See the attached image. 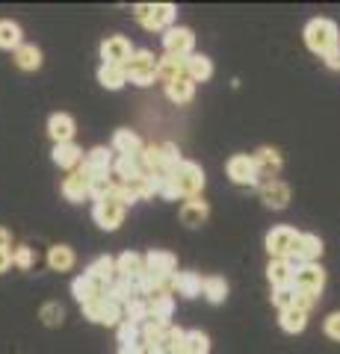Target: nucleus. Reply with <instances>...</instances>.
<instances>
[{
	"mask_svg": "<svg viewBox=\"0 0 340 354\" xmlns=\"http://www.w3.org/2000/svg\"><path fill=\"white\" fill-rule=\"evenodd\" d=\"M21 27L15 24V21H0V48L3 50H15L21 48Z\"/></svg>",
	"mask_w": 340,
	"mask_h": 354,
	"instance_id": "a19ab883",
	"label": "nucleus"
},
{
	"mask_svg": "<svg viewBox=\"0 0 340 354\" xmlns=\"http://www.w3.org/2000/svg\"><path fill=\"white\" fill-rule=\"evenodd\" d=\"M293 295H296L293 283L290 286H276V290H272V304H276L278 310H287V307H293Z\"/></svg>",
	"mask_w": 340,
	"mask_h": 354,
	"instance_id": "de8ad7c7",
	"label": "nucleus"
},
{
	"mask_svg": "<svg viewBox=\"0 0 340 354\" xmlns=\"http://www.w3.org/2000/svg\"><path fill=\"white\" fill-rule=\"evenodd\" d=\"M113 171L118 174V183H134V180H139L142 174V162H139V153L136 157H118L116 162H113Z\"/></svg>",
	"mask_w": 340,
	"mask_h": 354,
	"instance_id": "cd10ccee",
	"label": "nucleus"
},
{
	"mask_svg": "<svg viewBox=\"0 0 340 354\" xmlns=\"http://www.w3.org/2000/svg\"><path fill=\"white\" fill-rule=\"evenodd\" d=\"M290 257H296L299 263H316V260L323 257V239L316 236V234H299Z\"/></svg>",
	"mask_w": 340,
	"mask_h": 354,
	"instance_id": "f3484780",
	"label": "nucleus"
},
{
	"mask_svg": "<svg viewBox=\"0 0 340 354\" xmlns=\"http://www.w3.org/2000/svg\"><path fill=\"white\" fill-rule=\"evenodd\" d=\"M48 266L53 272H69L74 266V251L69 245H53L48 251Z\"/></svg>",
	"mask_w": 340,
	"mask_h": 354,
	"instance_id": "4c0bfd02",
	"label": "nucleus"
},
{
	"mask_svg": "<svg viewBox=\"0 0 340 354\" xmlns=\"http://www.w3.org/2000/svg\"><path fill=\"white\" fill-rule=\"evenodd\" d=\"M74 133H78V124L69 113H53L48 118V136L53 139V145H62V142H74Z\"/></svg>",
	"mask_w": 340,
	"mask_h": 354,
	"instance_id": "dca6fc26",
	"label": "nucleus"
},
{
	"mask_svg": "<svg viewBox=\"0 0 340 354\" xmlns=\"http://www.w3.org/2000/svg\"><path fill=\"white\" fill-rule=\"evenodd\" d=\"M207 216H211V207H207L204 201H199V198H190L184 207H181V221L186 227H202Z\"/></svg>",
	"mask_w": 340,
	"mask_h": 354,
	"instance_id": "b1692460",
	"label": "nucleus"
},
{
	"mask_svg": "<svg viewBox=\"0 0 340 354\" xmlns=\"http://www.w3.org/2000/svg\"><path fill=\"white\" fill-rule=\"evenodd\" d=\"M98 83L109 92H116V88H122L127 83L125 77V68H118V65H101V71H98Z\"/></svg>",
	"mask_w": 340,
	"mask_h": 354,
	"instance_id": "e433bc0d",
	"label": "nucleus"
},
{
	"mask_svg": "<svg viewBox=\"0 0 340 354\" xmlns=\"http://www.w3.org/2000/svg\"><path fill=\"white\" fill-rule=\"evenodd\" d=\"M202 295L211 304H222L228 298V281L219 278V274H211V278H202Z\"/></svg>",
	"mask_w": 340,
	"mask_h": 354,
	"instance_id": "7c9ffc66",
	"label": "nucleus"
},
{
	"mask_svg": "<svg viewBox=\"0 0 340 354\" xmlns=\"http://www.w3.org/2000/svg\"><path fill=\"white\" fill-rule=\"evenodd\" d=\"M325 286V272L323 266L316 263H305L293 272V290H302V292H311V295H320Z\"/></svg>",
	"mask_w": 340,
	"mask_h": 354,
	"instance_id": "1a4fd4ad",
	"label": "nucleus"
},
{
	"mask_svg": "<svg viewBox=\"0 0 340 354\" xmlns=\"http://www.w3.org/2000/svg\"><path fill=\"white\" fill-rule=\"evenodd\" d=\"M130 57H134V48H130V41L125 36H107L101 41V59H104V65H118V68H125Z\"/></svg>",
	"mask_w": 340,
	"mask_h": 354,
	"instance_id": "9b49d317",
	"label": "nucleus"
},
{
	"mask_svg": "<svg viewBox=\"0 0 340 354\" xmlns=\"http://www.w3.org/2000/svg\"><path fill=\"white\" fill-rule=\"evenodd\" d=\"M71 295H74V301L83 307V304L95 301V298H101L104 295V286L95 283L89 274H80V278H74V283H71Z\"/></svg>",
	"mask_w": 340,
	"mask_h": 354,
	"instance_id": "aec40b11",
	"label": "nucleus"
},
{
	"mask_svg": "<svg viewBox=\"0 0 340 354\" xmlns=\"http://www.w3.org/2000/svg\"><path fill=\"white\" fill-rule=\"evenodd\" d=\"M148 316L154 319V322L169 325V319L175 316V298L169 292H154L148 298Z\"/></svg>",
	"mask_w": 340,
	"mask_h": 354,
	"instance_id": "412c9836",
	"label": "nucleus"
},
{
	"mask_svg": "<svg viewBox=\"0 0 340 354\" xmlns=\"http://www.w3.org/2000/svg\"><path fill=\"white\" fill-rule=\"evenodd\" d=\"M184 351L186 354H211V337H207L204 330H186Z\"/></svg>",
	"mask_w": 340,
	"mask_h": 354,
	"instance_id": "ea45409f",
	"label": "nucleus"
},
{
	"mask_svg": "<svg viewBox=\"0 0 340 354\" xmlns=\"http://www.w3.org/2000/svg\"><path fill=\"white\" fill-rule=\"evenodd\" d=\"M163 48H166V57H178V59L193 57V48H195L193 30L190 27H169L166 36H163Z\"/></svg>",
	"mask_w": 340,
	"mask_h": 354,
	"instance_id": "0eeeda50",
	"label": "nucleus"
},
{
	"mask_svg": "<svg viewBox=\"0 0 340 354\" xmlns=\"http://www.w3.org/2000/svg\"><path fill=\"white\" fill-rule=\"evenodd\" d=\"M142 269H145V260H142V254H136V251H125L122 257H116V278L130 281V278H136Z\"/></svg>",
	"mask_w": 340,
	"mask_h": 354,
	"instance_id": "5701e85b",
	"label": "nucleus"
},
{
	"mask_svg": "<svg viewBox=\"0 0 340 354\" xmlns=\"http://www.w3.org/2000/svg\"><path fill=\"white\" fill-rule=\"evenodd\" d=\"M166 330H169V325L154 322V319H148V322H142V325H139V339H142V346H145V348H151V346H160L163 337H166Z\"/></svg>",
	"mask_w": 340,
	"mask_h": 354,
	"instance_id": "f704fd0d",
	"label": "nucleus"
},
{
	"mask_svg": "<svg viewBox=\"0 0 340 354\" xmlns=\"http://www.w3.org/2000/svg\"><path fill=\"white\" fill-rule=\"evenodd\" d=\"M186 77V68H184V59L178 57H157V80L160 83H172V80H181Z\"/></svg>",
	"mask_w": 340,
	"mask_h": 354,
	"instance_id": "bb28decb",
	"label": "nucleus"
},
{
	"mask_svg": "<svg viewBox=\"0 0 340 354\" xmlns=\"http://www.w3.org/2000/svg\"><path fill=\"white\" fill-rule=\"evenodd\" d=\"M9 245H12V234H9L6 227H0V251L9 248Z\"/></svg>",
	"mask_w": 340,
	"mask_h": 354,
	"instance_id": "864d4df0",
	"label": "nucleus"
},
{
	"mask_svg": "<svg viewBox=\"0 0 340 354\" xmlns=\"http://www.w3.org/2000/svg\"><path fill=\"white\" fill-rule=\"evenodd\" d=\"M83 316L89 319V322H98V325H107V328H118V322H122V304L109 301V298H95V301L83 304Z\"/></svg>",
	"mask_w": 340,
	"mask_h": 354,
	"instance_id": "39448f33",
	"label": "nucleus"
},
{
	"mask_svg": "<svg viewBox=\"0 0 340 354\" xmlns=\"http://www.w3.org/2000/svg\"><path fill=\"white\" fill-rule=\"evenodd\" d=\"M184 68H186V77H190L193 83H207L213 77V62H211V57H204V53H193V57H186Z\"/></svg>",
	"mask_w": 340,
	"mask_h": 354,
	"instance_id": "a211bd4d",
	"label": "nucleus"
},
{
	"mask_svg": "<svg viewBox=\"0 0 340 354\" xmlns=\"http://www.w3.org/2000/svg\"><path fill=\"white\" fill-rule=\"evenodd\" d=\"M83 274H89V278L95 283H101V286L113 283L116 281V260L113 257H98V260L89 263V269H86Z\"/></svg>",
	"mask_w": 340,
	"mask_h": 354,
	"instance_id": "393cba45",
	"label": "nucleus"
},
{
	"mask_svg": "<svg viewBox=\"0 0 340 354\" xmlns=\"http://www.w3.org/2000/svg\"><path fill=\"white\" fill-rule=\"evenodd\" d=\"M116 334H118V346H142V339H139V325L134 322H118L116 328Z\"/></svg>",
	"mask_w": 340,
	"mask_h": 354,
	"instance_id": "c03bdc74",
	"label": "nucleus"
},
{
	"mask_svg": "<svg viewBox=\"0 0 340 354\" xmlns=\"http://www.w3.org/2000/svg\"><path fill=\"white\" fill-rule=\"evenodd\" d=\"M169 180L175 183L181 198H199V192L204 189V171L199 162H190V160H181L175 169L169 171Z\"/></svg>",
	"mask_w": 340,
	"mask_h": 354,
	"instance_id": "f03ea898",
	"label": "nucleus"
},
{
	"mask_svg": "<svg viewBox=\"0 0 340 354\" xmlns=\"http://www.w3.org/2000/svg\"><path fill=\"white\" fill-rule=\"evenodd\" d=\"M136 21L145 30H169L175 15H178V9H175L172 3H157V6H136L134 9Z\"/></svg>",
	"mask_w": 340,
	"mask_h": 354,
	"instance_id": "20e7f679",
	"label": "nucleus"
},
{
	"mask_svg": "<svg viewBox=\"0 0 340 354\" xmlns=\"http://www.w3.org/2000/svg\"><path fill=\"white\" fill-rule=\"evenodd\" d=\"M340 32H337V24L328 18H314L308 21V27H305V44L316 53V57H325L328 50H334L340 44Z\"/></svg>",
	"mask_w": 340,
	"mask_h": 354,
	"instance_id": "f257e3e1",
	"label": "nucleus"
},
{
	"mask_svg": "<svg viewBox=\"0 0 340 354\" xmlns=\"http://www.w3.org/2000/svg\"><path fill=\"white\" fill-rule=\"evenodd\" d=\"M142 260H145V272L157 274V278H163V281H169L172 274H175V269H178V257H175L172 251L151 248V251H148Z\"/></svg>",
	"mask_w": 340,
	"mask_h": 354,
	"instance_id": "f8f14e48",
	"label": "nucleus"
},
{
	"mask_svg": "<svg viewBox=\"0 0 340 354\" xmlns=\"http://www.w3.org/2000/svg\"><path fill=\"white\" fill-rule=\"evenodd\" d=\"M172 290L184 298H199L202 295V274L199 272H175Z\"/></svg>",
	"mask_w": 340,
	"mask_h": 354,
	"instance_id": "6ab92c4d",
	"label": "nucleus"
},
{
	"mask_svg": "<svg viewBox=\"0 0 340 354\" xmlns=\"http://www.w3.org/2000/svg\"><path fill=\"white\" fill-rule=\"evenodd\" d=\"M51 160L60 165V169H74V165H80L83 160V151L74 145V142H62V145H53V153Z\"/></svg>",
	"mask_w": 340,
	"mask_h": 354,
	"instance_id": "a878e982",
	"label": "nucleus"
},
{
	"mask_svg": "<svg viewBox=\"0 0 340 354\" xmlns=\"http://www.w3.org/2000/svg\"><path fill=\"white\" fill-rule=\"evenodd\" d=\"M122 316H125V322H134V325H142V322H148V298H139L134 295L130 301L122 307Z\"/></svg>",
	"mask_w": 340,
	"mask_h": 354,
	"instance_id": "72a5a7b5",
	"label": "nucleus"
},
{
	"mask_svg": "<svg viewBox=\"0 0 340 354\" xmlns=\"http://www.w3.org/2000/svg\"><path fill=\"white\" fill-rule=\"evenodd\" d=\"M323 330H325V337H328V339L340 342V310H337V313H328V316H325Z\"/></svg>",
	"mask_w": 340,
	"mask_h": 354,
	"instance_id": "09e8293b",
	"label": "nucleus"
},
{
	"mask_svg": "<svg viewBox=\"0 0 340 354\" xmlns=\"http://www.w3.org/2000/svg\"><path fill=\"white\" fill-rule=\"evenodd\" d=\"M104 298H109V301H116V304H127L130 298H134V286H130V281H122V278H116L113 283H107L104 286Z\"/></svg>",
	"mask_w": 340,
	"mask_h": 354,
	"instance_id": "58836bf2",
	"label": "nucleus"
},
{
	"mask_svg": "<svg viewBox=\"0 0 340 354\" xmlns=\"http://www.w3.org/2000/svg\"><path fill=\"white\" fill-rule=\"evenodd\" d=\"M251 160H255L258 180H260V183L272 180V177L281 171V153H278L276 148H260L258 153H251Z\"/></svg>",
	"mask_w": 340,
	"mask_h": 354,
	"instance_id": "2eb2a0df",
	"label": "nucleus"
},
{
	"mask_svg": "<svg viewBox=\"0 0 340 354\" xmlns=\"http://www.w3.org/2000/svg\"><path fill=\"white\" fill-rule=\"evenodd\" d=\"M267 278L272 286H290L293 283V269L287 260H269L267 266Z\"/></svg>",
	"mask_w": 340,
	"mask_h": 354,
	"instance_id": "c9c22d12",
	"label": "nucleus"
},
{
	"mask_svg": "<svg viewBox=\"0 0 340 354\" xmlns=\"http://www.w3.org/2000/svg\"><path fill=\"white\" fill-rule=\"evenodd\" d=\"M228 177L237 183V186H258V169H255V160L249 157V153H234L231 160L225 165Z\"/></svg>",
	"mask_w": 340,
	"mask_h": 354,
	"instance_id": "9d476101",
	"label": "nucleus"
},
{
	"mask_svg": "<svg viewBox=\"0 0 340 354\" xmlns=\"http://www.w3.org/2000/svg\"><path fill=\"white\" fill-rule=\"evenodd\" d=\"M12 266H18L21 272H30L33 266H36V254H33V248L30 245H18L12 251Z\"/></svg>",
	"mask_w": 340,
	"mask_h": 354,
	"instance_id": "a18cd8bd",
	"label": "nucleus"
},
{
	"mask_svg": "<svg viewBox=\"0 0 340 354\" xmlns=\"http://www.w3.org/2000/svg\"><path fill=\"white\" fill-rule=\"evenodd\" d=\"M62 195H65V201H71V204H80L83 198H89V192H86V177L80 171H71L62 180Z\"/></svg>",
	"mask_w": 340,
	"mask_h": 354,
	"instance_id": "c85d7f7f",
	"label": "nucleus"
},
{
	"mask_svg": "<svg viewBox=\"0 0 340 354\" xmlns=\"http://www.w3.org/2000/svg\"><path fill=\"white\" fill-rule=\"evenodd\" d=\"M160 198H163V201H178V189H175V183L169 180V177H166V180H163V186H160V192H157Z\"/></svg>",
	"mask_w": 340,
	"mask_h": 354,
	"instance_id": "8fccbe9b",
	"label": "nucleus"
},
{
	"mask_svg": "<svg viewBox=\"0 0 340 354\" xmlns=\"http://www.w3.org/2000/svg\"><path fill=\"white\" fill-rule=\"evenodd\" d=\"M166 97L172 104H190L193 97H195V83L190 80V77H181V80H172L169 86H166Z\"/></svg>",
	"mask_w": 340,
	"mask_h": 354,
	"instance_id": "c756f323",
	"label": "nucleus"
},
{
	"mask_svg": "<svg viewBox=\"0 0 340 354\" xmlns=\"http://www.w3.org/2000/svg\"><path fill=\"white\" fill-rule=\"evenodd\" d=\"M260 201L269 209H284L290 204V186L284 180H278V177H272V180L260 183Z\"/></svg>",
	"mask_w": 340,
	"mask_h": 354,
	"instance_id": "4468645a",
	"label": "nucleus"
},
{
	"mask_svg": "<svg viewBox=\"0 0 340 354\" xmlns=\"http://www.w3.org/2000/svg\"><path fill=\"white\" fill-rule=\"evenodd\" d=\"M125 213L127 209L118 204L116 198H104V201H95V207H92V218L101 230H118L125 221Z\"/></svg>",
	"mask_w": 340,
	"mask_h": 354,
	"instance_id": "6e6552de",
	"label": "nucleus"
},
{
	"mask_svg": "<svg viewBox=\"0 0 340 354\" xmlns=\"http://www.w3.org/2000/svg\"><path fill=\"white\" fill-rule=\"evenodd\" d=\"M86 192H89L92 201H104L113 192V180L109 177H86Z\"/></svg>",
	"mask_w": 340,
	"mask_h": 354,
	"instance_id": "79ce46f5",
	"label": "nucleus"
},
{
	"mask_svg": "<svg viewBox=\"0 0 340 354\" xmlns=\"http://www.w3.org/2000/svg\"><path fill=\"white\" fill-rule=\"evenodd\" d=\"M323 59H325V65H328V68H340V44H337L334 50H328Z\"/></svg>",
	"mask_w": 340,
	"mask_h": 354,
	"instance_id": "3c124183",
	"label": "nucleus"
},
{
	"mask_svg": "<svg viewBox=\"0 0 340 354\" xmlns=\"http://www.w3.org/2000/svg\"><path fill=\"white\" fill-rule=\"evenodd\" d=\"M39 316H42V322H45L48 328H57V325H62L65 310H62V304H60V301H48V304H42Z\"/></svg>",
	"mask_w": 340,
	"mask_h": 354,
	"instance_id": "37998d69",
	"label": "nucleus"
},
{
	"mask_svg": "<svg viewBox=\"0 0 340 354\" xmlns=\"http://www.w3.org/2000/svg\"><path fill=\"white\" fill-rule=\"evenodd\" d=\"M160 160H163V169H166V174H169L175 165L181 162V151H178V145H172V142L160 145Z\"/></svg>",
	"mask_w": 340,
	"mask_h": 354,
	"instance_id": "49530a36",
	"label": "nucleus"
},
{
	"mask_svg": "<svg viewBox=\"0 0 340 354\" xmlns=\"http://www.w3.org/2000/svg\"><path fill=\"white\" fill-rule=\"evenodd\" d=\"M15 65L24 71H39L42 68V50L36 44H21V48H15Z\"/></svg>",
	"mask_w": 340,
	"mask_h": 354,
	"instance_id": "473e14b6",
	"label": "nucleus"
},
{
	"mask_svg": "<svg viewBox=\"0 0 340 354\" xmlns=\"http://www.w3.org/2000/svg\"><path fill=\"white\" fill-rule=\"evenodd\" d=\"M118 354H145V346H118Z\"/></svg>",
	"mask_w": 340,
	"mask_h": 354,
	"instance_id": "5fc2aeb1",
	"label": "nucleus"
},
{
	"mask_svg": "<svg viewBox=\"0 0 340 354\" xmlns=\"http://www.w3.org/2000/svg\"><path fill=\"white\" fill-rule=\"evenodd\" d=\"M113 151L118 153V157H136V153L142 151L139 133H134V130H116L113 133Z\"/></svg>",
	"mask_w": 340,
	"mask_h": 354,
	"instance_id": "4be33fe9",
	"label": "nucleus"
},
{
	"mask_svg": "<svg viewBox=\"0 0 340 354\" xmlns=\"http://www.w3.org/2000/svg\"><path fill=\"white\" fill-rule=\"evenodd\" d=\"M9 266H12V251L3 248V251H0V274H3V272L9 269Z\"/></svg>",
	"mask_w": 340,
	"mask_h": 354,
	"instance_id": "603ef678",
	"label": "nucleus"
},
{
	"mask_svg": "<svg viewBox=\"0 0 340 354\" xmlns=\"http://www.w3.org/2000/svg\"><path fill=\"white\" fill-rule=\"evenodd\" d=\"M278 325H281V330H287V334H302V330L308 328V313H302V310H296V307H287V310H281Z\"/></svg>",
	"mask_w": 340,
	"mask_h": 354,
	"instance_id": "2f4dec72",
	"label": "nucleus"
},
{
	"mask_svg": "<svg viewBox=\"0 0 340 354\" xmlns=\"http://www.w3.org/2000/svg\"><path fill=\"white\" fill-rule=\"evenodd\" d=\"M125 77L134 86H151L157 80V57L151 50H134V57L125 65Z\"/></svg>",
	"mask_w": 340,
	"mask_h": 354,
	"instance_id": "7ed1b4c3",
	"label": "nucleus"
},
{
	"mask_svg": "<svg viewBox=\"0 0 340 354\" xmlns=\"http://www.w3.org/2000/svg\"><path fill=\"white\" fill-rule=\"evenodd\" d=\"M109 171H113V151L109 148H92L86 153L80 169L83 177H109Z\"/></svg>",
	"mask_w": 340,
	"mask_h": 354,
	"instance_id": "ddd939ff",
	"label": "nucleus"
},
{
	"mask_svg": "<svg viewBox=\"0 0 340 354\" xmlns=\"http://www.w3.org/2000/svg\"><path fill=\"white\" fill-rule=\"evenodd\" d=\"M296 239H299V230L290 227V225H278L267 234V251L272 260H284L290 257L293 248H296Z\"/></svg>",
	"mask_w": 340,
	"mask_h": 354,
	"instance_id": "423d86ee",
	"label": "nucleus"
}]
</instances>
